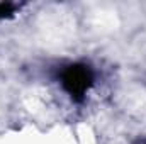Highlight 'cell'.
<instances>
[{
	"label": "cell",
	"instance_id": "obj_1",
	"mask_svg": "<svg viewBox=\"0 0 146 144\" xmlns=\"http://www.w3.org/2000/svg\"><path fill=\"white\" fill-rule=\"evenodd\" d=\"M92 81H94V75L90 68L85 65H72L61 75L63 88L70 93V97L75 102L83 100L87 90L92 87Z\"/></svg>",
	"mask_w": 146,
	"mask_h": 144
},
{
	"label": "cell",
	"instance_id": "obj_2",
	"mask_svg": "<svg viewBox=\"0 0 146 144\" xmlns=\"http://www.w3.org/2000/svg\"><path fill=\"white\" fill-rule=\"evenodd\" d=\"M14 14V5L12 3H0V19H7V17H12Z\"/></svg>",
	"mask_w": 146,
	"mask_h": 144
}]
</instances>
